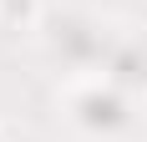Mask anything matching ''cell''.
Returning a JSON list of instances; mask_svg holds the SVG:
<instances>
[{
    "label": "cell",
    "instance_id": "cell-1",
    "mask_svg": "<svg viewBox=\"0 0 147 142\" xmlns=\"http://www.w3.org/2000/svg\"><path fill=\"white\" fill-rule=\"evenodd\" d=\"M71 107H76V122L91 127V132H112V127L127 122V107H122V97L112 91V86H86Z\"/></svg>",
    "mask_w": 147,
    "mask_h": 142
},
{
    "label": "cell",
    "instance_id": "cell-3",
    "mask_svg": "<svg viewBox=\"0 0 147 142\" xmlns=\"http://www.w3.org/2000/svg\"><path fill=\"white\" fill-rule=\"evenodd\" d=\"M0 142H10V137H5V127H0Z\"/></svg>",
    "mask_w": 147,
    "mask_h": 142
},
{
    "label": "cell",
    "instance_id": "cell-2",
    "mask_svg": "<svg viewBox=\"0 0 147 142\" xmlns=\"http://www.w3.org/2000/svg\"><path fill=\"white\" fill-rule=\"evenodd\" d=\"M0 20L15 30H30L41 20V0H0Z\"/></svg>",
    "mask_w": 147,
    "mask_h": 142
}]
</instances>
